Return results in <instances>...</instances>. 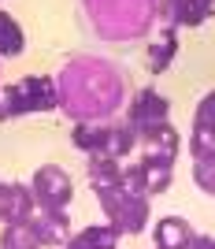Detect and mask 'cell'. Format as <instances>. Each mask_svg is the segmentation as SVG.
<instances>
[{
    "mask_svg": "<svg viewBox=\"0 0 215 249\" xmlns=\"http://www.w3.org/2000/svg\"><path fill=\"white\" fill-rule=\"evenodd\" d=\"M93 197L100 201L108 223L119 227L123 234H141V231L149 227V219H152L149 197L130 194V190L123 186V178H119V182H97V186H93Z\"/></svg>",
    "mask_w": 215,
    "mask_h": 249,
    "instance_id": "1",
    "label": "cell"
},
{
    "mask_svg": "<svg viewBox=\"0 0 215 249\" xmlns=\"http://www.w3.org/2000/svg\"><path fill=\"white\" fill-rule=\"evenodd\" d=\"M56 108H60V86L52 74H26L0 93V119L30 115V112H56Z\"/></svg>",
    "mask_w": 215,
    "mask_h": 249,
    "instance_id": "2",
    "label": "cell"
},
{
    "mask_svg": "<svg viewBox=\"0 0 215 249\" xmlns=\"http://www.w3.org/2000/svg\"><path fill=\"white\" fill-rule=\"evenodd\" d=\"M30 190L37 208H67L74 197V182L60 164H41L30 178Z\"/></svg>",
    "mask_w": 215,
    "mask_h": 249,
    "instance_id": "3",
    "label": "cell"
},
{
    "mask_svg": "<svg viewBox=\"0 0 215 249\" xmlns=\"http://www.w3.org/2000/svg\"><path fill=\"white\" fill-rule=\"evenodd\" d=\"M171 119V101L156 89H137L126 108V123L133 130H145V126H156V123H167Z\"/></svg>",
    "mask_w": 215,
    "mask_h": 249,
    "instance_id": "4",
    "label": "cell"
},
{
    "mask_svg": "<svg viewBox=\"0 0 215 249\" xmlns=\"http://www.w3.org/2000/svg\"><path fill=\"white\" fill-rule=\"evenodd\" d=\"M37 212L30 182H0V227L4 223H22Z\"/></svg>",
    "mask_w": 215,
    "mask_h": 249,
    "instance_id": "5",
    "label": "cell"
},
{
    "mask_svg": "<svg viewBox=\"0 0 215 249\" xmlns=\"http://www.w3.org/2000/svg\"><path fill=\"white\" fill-rule=\"evenodd\" d=\"M33 227H37V234H41V246H67L71 242V216H67V208H37L33 212Z\"/></svg>",
    "mask_w": 215,
    "mask_h": 249,
    "instance_id": "6",
    "label": "cell"
},
{
    "mask_svg": "<svg viewBox=\"0 0 215 249\" xmlns=\"http://www.w3.org/2000/svg\"><path fill=\"white\" fill-rule=\"evenodd\" d=\"M197 238L193 223L185 216H160L152 227V246L156 249H189Z\"/></svg>",
    "mask_w": 215,
    "mask_h": 249,
    "instance_id": "7",
    "label": "cell"
},
{
    "mask_svg": "<svg viewBox=\"0 0 215 249\" xmlns=\"http://www.w3.org/2000/svg\"><path fill=\"white\" fill-rule=\"evenodd\" d=\"M215 0H167V22L171 26H185V30H197L212 19Z\"/></svg>",
    "mask_w": 215,
    "mask_h": 249,
    "instance_id": "8",
    "label": "cell"
},
{
    "mask_svg": "<svg viewBox=\"0 0 215 249\" xmlns=\"http://www.w3.org/2000/svg\"><path fill=\"white\" fill-rule=\"evenodd\" d=\"M119 242H123V231L104 219V223H89V227L74 231L63 249H119Z\"/></svg>",
    "mask_w": 215,
    "mask_h": 249,
    "instance_id": "9",
    "label": "cell"
},
{
    "mask_svg": "<svg viewBox=\"0 0 215 249\" xmlns=\"http://www.w3.org/2000/svg\"><path fill=\"white\" fill-rule=\"evenodd\" d=\"M174 30L178 26H164V30L152 37V45H149V71L152 74H164L167 67H171V60H174V52H178V37H174Z\"/></svg>",
    "mask_w": 215,
    "mask_h": 249,
    "instance_id": "10",
    "label": "cell"
},
{
    "mask_svg": "<svg viewBox=\"0 0 215 249\" xmlns=\"http://www.w3.org/2000/svg\"><path fill=\"white\" fill-rule=\"evenodd\" d=\"M0 249H45V246L33 219H22V223H4L0 227Z\"/></svg>",
    "mask_w": 215,
    "mask_h": 249,
    "instance_id": "11",
    "label": "cell"
},
{
    "mask_svg": "<svg viewBox=\"0 0 215 249\" xmlns=\"http://www.w3.org/2000/svg\"><path fill=\"white\" fill-rule=\"evenodd\" d=\"M104 138H108V123H74L71 126V145L85 156H100Z\"/></svg>",
    "mask_w": 215,
    "mask_h": 249,
    "instance_id": "12",
    "label": "cell"
},
{
    "mask_svg": "<svg viewBox=\"0 0 215 249\" xmlns=\"http://www.w3.org/2000/svg\"><path fill=\"white\" fill-rule=\"evenodd\" d=\"M22 49H26V34H22L19 19L0 8V60H15L22 56Z\"/></svg>",
    "mask_w": 215,
    "mask_h": 249,
    "instance_id": "13",
    "label": "cell"
},
{
    "mask_svg": "<svg viewBox=\"0 0 215 249\" xmlns=\"http://www.w3.org/2000/svg\"><path fill=\"white\" fill-rule=\"evenodd\" d=\"M193 134H208L215 138V89H208L200 101H197V112H193Z\"/></svg>",
    "mask_w": 215,
    "mask_h": 249,
    "instance_id": "14",
    "label": "cell"
},
{
    "mask_svg": "<svg viewBox=\"0 0 215 249\" xmlns=\"http://www.w3.org/2000/svg\"><path fill=\"white\" fill-rule=\"evenodd\" d=\"M123 186L130 190V194H137V197L152 201V194H149V175H145L141 160H126V164H123Z\"/></svg>",
    "mask_w": 215,
    "mask_h": 249,
    "instance_id": "15",
    "label": "cell"
},
{
    "mask_svg": "<svg viewBox=\"0 0 215 249\" xmlns=\"http://www.w3.org/2000/svg\"><path fill=\"white\" fill-rule=\"evenodd\" d=\"M185 153H189L193 164H215V138L193 134V130H189V138H185Z\"/></svg>",
    "mask_w": 215,
    "mask_h": 249,
    "instance_id": "16",
    "label": "cell"
},
{
    "mask_svg": "<svg viewBox=\"0 0 215 249\" xmlns=\"http://www.w3.org/2000/svg\"><path fill=\"white\" fill-rule=\"evenodd\" d=\"M193 182L208 197H215V164H193Z\"/></svg>",
    "mask_w": 215,
    "mask_h": 249,
    "instance_id": "17",
    "label": "cell"
},
{
    "mask_svg": "<svg viewBox=\"0 0 215 249\" xmlns=\"http://www.w3.org/2000/svg\"><path fill=\"white\" fill-rule=\"evenodd\" d=\"M189 249H215V234H197Z\"/></svg>",
    "mask_w": 215,
    "mask_h": 249,
    "instance_id": "18",
    "label": "cell"
}]
</instances>
